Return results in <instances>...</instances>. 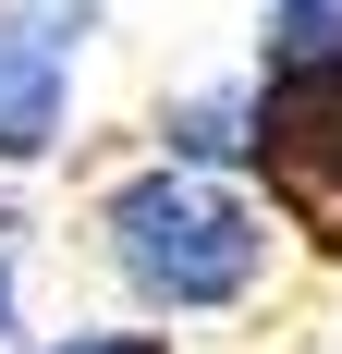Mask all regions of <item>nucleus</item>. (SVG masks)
<instances>
[{
  "mask_svg": "<svg viewBox=\"0 0 342 354\" xmlns=\"http://www.w3.org/2000/svg\"><path fill=\"white\" fill-rule=\"evenodd\" d=\"M86 257H98V281L147 330H208V318L269 306L281 220H269L257 183H208V171H171V159H135V171L86 183Z\"/></svg>",
  "mask_w": 342,
  "mask_h": 354,
  "instance_id": "obj_1",
  "label": "nucleus"
},
{
  "mask_svg": "<svg viewBox=\"0 0 342 354\" xmlns=\"http://www.w3.org/2000/svg\"><path fill=\"white\" fill-rule=\"evenodd\" d=\"M257 196L281 245L342 269V62L330 73H257Z\"/></svg>",
  "mask_w": 342,
  "mask_h": 354,
  "instance_id": "obj_2",
  "label": "nucleus"
},
{
  "mask_svg": "<svg viewBox=\"0 0 342 354\" xmlns=\"http://www.w3.org/2000/svg\"><path fill=\"white\" fill-rule=\"evenodd\" d=\"M98 25H110V0H0V183L62 159L73 73H86Z\"/></svg>",
  "mask_w": 342,
  "mask_h": 354,
  "instance_id": "obj_3",
  "label": "nucleus"
},
{
  "mask_svg": "<svg viewBox=\"0 0 342 354\" xmlns=\"http://www.w3.org/2000/svg\"><path fill=\"white\" fill-rule=\"evenodd\" d=\"M147 159L208 171V183H244V171H257V73H220V86L159 98V110H147Z\"/></svg>",
  "mask_w": 342,
  "mask_h": 354,
  "instance_id": "obj_4",
  "label": "nucleus"
},
{
  "mask_svg": "<svg viewBox=\"0 0 342 354\" xmlns=\"http://www.w3.org/2000/svg\"><path fill=\"white\" fill-rule=\"evenodd\" d=\"M342 62V0H269L257 12V73H330Z\"/></svg>",
  "mask_w": 342,
  "mask_h": 354,
  "instance_id": "obj_5",
  "label": "nucleus"
},
{
  "mask_svg": "<svg viewBox=\"0 0 342 354\" xmlns=\"http://www.w3.org/2000/svg\"><path fill=\"white\" fill-rule=\"evenodd\" d=\"M25 232H37V208L0 196V354H12V330H25Z\"/></svg>",
  "mask_w": 342,
  "mask_h": 354,
  "instance_id": "obj_6",
  "label": "nucleus"
},
{
  "mask_svg": "<svg viewBox=\"0 0 342 354\" xmlns=\"http://www.w3.org/2000/svg\"><path fill=\"white\" fill-rule=\"evenodd\" d=\"M12 354H171V330L110 318V330H49V342H12Z\"/></svg>",
  "mask_w": 342,
  "mask_h": 354,
  "instance_id": "obj_7",
  "label": "nucleus"
}]
</instances>
